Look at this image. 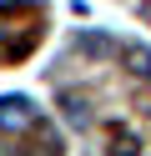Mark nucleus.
Here are the masks:
<instances>
[{
	"label": "nucleus",
	"instance_id": "nucleus-2",
	"mask_svg": "<svg viewBox=\"0 0 151 156\" xmlns=\"http://www.w3.org/2000/svg\"><path fill=\"white\" fill-rule=\"evenodd\" d=\"M76 45H81V51H91V55H111V51H116L111 35H76Z\"/></svg>",
	"mask_w": 151,
	"mask_h": 156
},
{
	"label": "nucleus",
	"instance_id": "nucleus-3",
	"mask_svg": "<svg viewBox=\"0 0 151 156\" xmlns=\"http://www.w3.org/2000/svg\"><path fill=\"white\" fill-rule=\"evenodd\" d=\"M60 106H66V121H70V126H86V121H91V111H86L81 96H60Z\"/></svg>",
	"mask_w": 151,
	"mask_h": 156
},
{
	"label": "nucleus",
	"instance_id": "nucleus-1",
	"mask_svg": "<svg viewBox=\"0 0 151 156\" xmlns=\"http://www.w3.org/2000/svg\"><path fill=\"white\" fill-rule=\"evenodd\" d=\"M111 141H116V146H111V156H136V151H141V141L126 131V126H116V131H111Z\"/></svg>",
	"mask_w": 151,
	"mask_h": 156
},
{
	"label": "nucleus",
	"instance_id": "nucleus-4",
	"mask_svg": "<svg viewBox=\"0 0 151 156\" xmlns=\"http://www.w3.org/2000/svg\"><path fill=\"white\" fill-rule=\"evenodd\" d=\"M131 66H136L141 76H151V51H131Z\"/></svg>",
	"mask_w": 151,
	"mask_h": 156
}]
</instances>
